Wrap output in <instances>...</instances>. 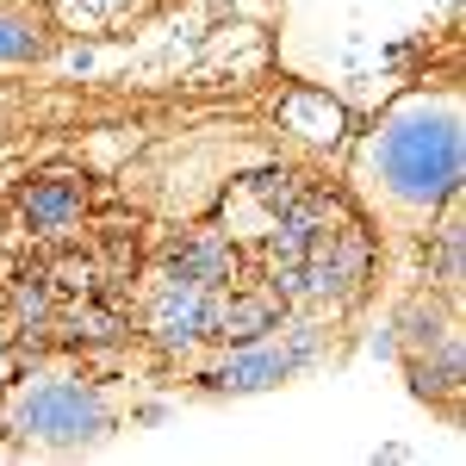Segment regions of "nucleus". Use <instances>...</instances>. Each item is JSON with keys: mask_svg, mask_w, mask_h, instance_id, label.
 <instances>
[{"mask_svg": "<svg viewBox=\"0 0 466 466\" xmlns=\"http://www.w3.org/2000/svg\"><path fill=\"white\" fill-rule=\"evenodd\" d=\"M349 193L380 237V280L386 299L417 280V255L435 218L466 187V94L461 81L410 87L380 112L349 149Z\"/></svg>", "mask_w": 466, "mask_h": 466, "instance_id": "1", "label": "nucleus"}, {"mask_svg": "<svg viewBox=\"0 0 466 466\" xmlns=\"http://www.w3.org/2000/svg\"><path fill=\"white\" fill-rule=\"evenodd\" d=\"M125 430V392L94 367H37L0 404V441L13 454H87Z\"/></svg>", "mask_w": 466, "mask_h": 466, "instance_id": "2", "label": "nucleus"}, {"mask_svg": "<svg viewBox=\"0 0 466 466\" xmlns=\"http://www.w3.org/2000/svg\"><path fill=\"white\" fill-rule=\"evenodd\" d=\"M94 175L81 162H37L32 175L13 180V224L25 237H75L94 212Z\"/></svg>", "mask_w": 466, "mask_h": 466, "instance_id": "3", "label": "nucleus"}, {"mask_svg": "<svg viewBox=\"0 0 466 466\" xmlns=\"http://www.w3.org/2000/svg\"><path fill=\"white\" fill-rule=\"evenodd\" d=\"M404 367V380H410V392L423 398L430 410L448 417V430H461V398H466V336H441L430 349H417V355H398Z\"/></svg>", "mask_w": 466, "mask_h": 466, "instance_id": "4", "label": "nucleus"}]
</instances>
